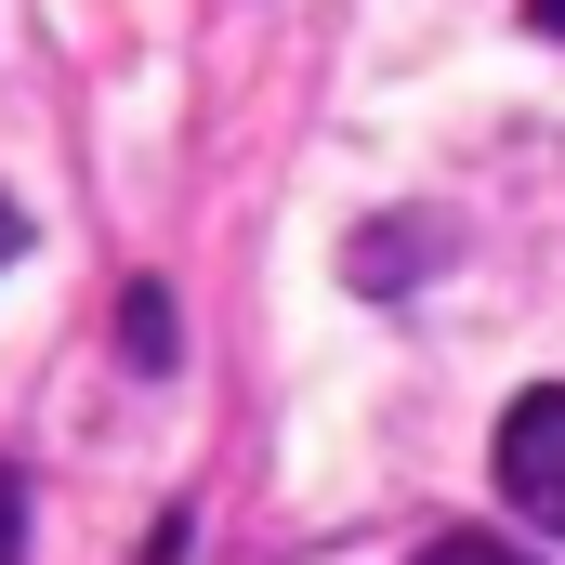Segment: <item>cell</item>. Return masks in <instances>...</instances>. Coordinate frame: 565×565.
<instances>
[{
    "label": "cell",
    "instance_id": "cell-7",
    "mask_svg": "<svg viewBox=\"0 0 565 565\" xmlns=\"http://www.w3.org/2000/svg\"><path fill=\"white\" fill-rule=\"evenodd\" d=\"M526 26H540V40H565V0H526Z\"/></svg>",
    "mask_w": 565,
    "mask_h": 565
},
{
    "label": "cell",
    "instance_id": "cell-3",
    "mask_svg": "<svg viewBox=\"0 0 565 565\" xmlns=\"http://www.w3.org/2000/svg\"><path fill=\"white\" fill-rule=\"evenodd\" d=\"M119 342H132V369H171V289H132L119 302Z\"/></svg>",
    "mask_w": 565,
    "mask_h": 565
},
{
    "label": "cell",
    "instance_id": "cell-1",
    "mask_svg": "<svg viewBox=\"0 0 565 565\" xmlns=\"http://www.w3.org/2000/svg\"><path fill=\"white\" fill-rule=\"evenodd\" d=\"M500 500L565 540V382H540V395L500 408Z\"/></svg>",
    "mask_w": 565,
    "mask_h": 565
},
{
    "label": "cell",
    "instance_id": "cell-4",
    "mask_svg": "<svg viewBox=\"0 0 565 565\" xmlns=\"http://www.w3.org/2000/svg\"><path fill=\"white\" fill-rule=\"evenodd\" d=\"M422 565H526L513 540H473V526H447V540H422Z\"/></svg>",
    "mask_w": 565,
    "mask_h": 565
},
{
    "label": "cell",
    "instance_id": "cell-5",
    "mask_svg": "<svg viewBox=\"0 0 565 565\" xmlns=\"http://www.w3.org/2000/svg\"><path fill=\"white\" fill-rule=\"evenodd\" d=\"M26 553V473H13V460H0V565Z\"/></svg>",
    "mask_w": 565,
    "mask_h": 565
},
{
    "label": "cell",
    "instance_id": "cell-2",
    "mask_svg": "<svg viewBox=\"0 0 565 565\" xmlns=\"http://www.w3.org/2000/svg\"><path fill=\"white\" fill-rule=\"evenodd\" d=\"M434 250H447V224H434V211H382V224H355L342 277L369 289V302H395V289H422V277H434Z\"/></svg>",
    "mask_w": 565,
    "mask_h": 565
},
{
    "label": "cell",
    "instance_id": "cell-6",
    "mask_svg": "<svg viewBox=\"0 0 565 565\" xmlns=\"http://www.w3.org/2000/svg\"><path fill=\"white\" fill-rule=\"evenodd\" d=\"M13 250H26V211H13V198H0V264H13Z\"/></svg>",
    "mask_w": 565,
    "mask_h": 565
}]
</instances>
